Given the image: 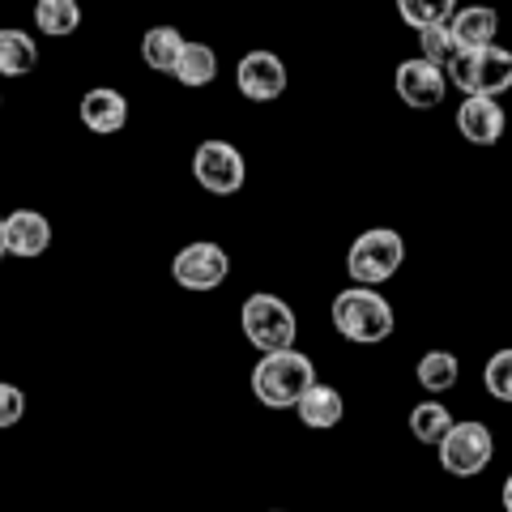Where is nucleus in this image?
<instances>
[{"mask_svg":"<svg viewBox=\"0 0 512 512\" xmlns=\"http://www.w3.org/2000/svg\"><path fill=\"white\" fill-rule=\"evenodd\" d=\"M316 384V363L303 350L261 355L252 367V393L265 410H295Z\"/></svg>","mask_w":512,"mask_h":512,"instance_id":"nucleus-1","label":"nucleus"},{"mask_svg":"<svg viewBox=\"0 0 512 512\" xmlns=\"http://www.w3.org/2000/svg\"><path fill=\"white\" fill-rule=\"evenodd\" d=\"M329 316H333V329L355 346H380L384 338H393V329H397L393 303L380 291H367V286L338 291L329 303Z\"/></svg>","mask_w":512,"mask_h":512,"instance_id":"nucleus-2","label":"nucleus"},{"mask_svg":"<svg viewBox=\"0 0 512 512\" xmlns=\"http://www.w3.org/2000/svg\"><path fill=\"white\" fill-rule=\"evenodd\" d=\"M448 86H457L466 99H495L512 90V52L508 47H483V52H453L444 64Z\"/></svg>","mask_w":512,"mask_h":512,"instance_id":"nucleus-3","label":"nucleus"},{"mask_svg":"<svg viewBox=\"0 0 512 512\" xmlns=\"http://www.w3.org/2000/svg\"><path fill=\"white\" fill-rule=\"evenodd\" d=\"M239 329H244V338L261 350V355H278V350H295L299 316L286 299L256 291L244 299V308H239Z\"/></svg>","mask_w":512,"mask_h":512,"instance_id":"nucleus-4","label":"nucleus"},{"mask_svg":"<svg viewBox=\"0 0 512 512\" xmlns=\"http://www.w3.org/2000/svg\"><path fill=\"white\" fill-rule=\"evenodd\" d=\"M406 265V239L389 231V227H372V231H363L355 244H350L346 252V274L355 286H380V282H389L397 269Z\"/></svg>","mask_w":512,"mask_h":512,"instance_id":"nucleus-5","label":"nucleus"},{"mask_svg":"<svg viewBox=\"0 0 512 512\" xmlns=\"http://www.w3.org/2000/svg\"><path fill=\"white\" fill-rule=\"evenodd\" d=\"M436 453H440L444 474H453V478H478V474L491 466V457H495V436H491L487 423L466 419V423H453V431L444 436V444L436 448Z\"/></svg>","mask_w":512,"mask_h":512,"instance_id":"nucleus-6","label":"nucleus"},{"mask_svg":"<svg viewBox=\"0 0 512 512\" xmlns=\"http://www.w3.org/2000/svg\"><path fill=\"white\" fill-rule=\"evenodd\" d=\"M192 180L210 192V197H235L248 180V163H244V154H239V146H231V141H222V137H210L192 154Z\"/></svg>","mask_w":512,"mask_h":512,"instance_id":"nucleus-7","label":"nucleus"},{"mask_svg":"<svg viewBox=\"0 0 512 512\" xmlns=\"http://www.w3.org/2000/svg\"><path fill=\"white\" fill-rule=\"evenodd\" d=\"M171 278L184 291H218L231 278V256L214 239H197V244H184L171 256Z\"/></svg>","mask_w":512,"mask_h":512,"instance_id":"nucleus-8","label":"nucleus"},{"mask_svg":"<svg viewBox=\"0 0 512 512\" xmlns=\"http://www.w3.org/2000/svg\"><path fill=\"white\" fill-rule=\"evenodd\" d=\"M235 86L248 103H274L286 90V64L278 52H265V47H252V52L239 56L235 64Z\"/></svg>","mask_w":512,"mask_h":512,"instance_id":"nucleus-9","label":"nucleus"},{"mask_svg":"<svg viewBox=\"0 0 512 512\" xmlns=\"http://www.w3.org/2000/svg\"><path fill=\"white\" fill-rule=\"evenodd\" d=\"M393 86H397V99H402L406 107H414V111H431V107H440V103H444L448 77H444V69H436V64H427V60L414 56V60H402V64H397Z\"/></svg>","mask_w":512,"mask_h":512,"instance_id":"nucleus-10","label":"nucleus"},{"mask_svg":"<svg viewBox=\"0 0 512 512\" xmlns=\"http://www.w3.org/2000/svg\"><path fill=\"white\" fill-rule=\"evenodd\" d=\"M448 35H453L457 52H483V47H495L500 13L491 5H457V13L448 18Z\"/></svg>","mask_w":512,"mask_h":512,"instance_id":"nucleus-11","label":"nucleus"},{"mask_svg":"<svg viewBox=\"0 0 512 512\" xmlns=\"http://www.w3.org/2000/svg\"><path fill=\"white\" fill-rule=\"evenodd\" d=\"M5 248L18 261H35L52 248V222H47L39 210H13L5 214Z\"/></svg>","mask_w":512,"mask_h":512,"instance_id":"nucleus-12","label":"nucleus"},{"mask_svg":"<svg viewBox=\"0 0 512 512\" xmlns=\"http://www.w3.org/2000/svg\"><path fill=\"white\" fill-rule=\"evenodd\" d=\"M77 116H82V124L90 128L94 137H111V133H120V128L128 124V99L120 90H111V86H94V90L82 94Z\"/></svg>","mask_w":512,"mask_h":512,"instance_id":"nucleus-13","label":"nucleus"},{"mask_svg":"<svg viewBox=\"0 0 512 512\" xmlns=\"http://www.w3.org/2000/svg\"><path fill=\"white\" fill-rule=\"evenodd\" d=\"M508 128L504 107L495 99H461L457 107V133L470 141V146H495Z\"/></svg>","mask_w":512,"mask_h":512,"instance_id":"nucleus-14","label":"nucleus"},{"mask_svg":"<svg viewBox=\"0 0 512 512\" xmlns=\"http://www.w3.org/2000/svg\"><path fill=\"white\" fill-rule=\"evenodd\" d=\"M299 414V423L308 427V431H333L342 419H346V402H342V393L333 389V384H312V393L303 397V402L295 406Z\"/></svg>","mask_w":512,"mask_h":512,"instance_id":"nucleus-15","label":"nucleus"},{"mask_svg":"<svg viewBox=\"0 0 512 512\" xmlns=\"http://www.w3.org/2000/svg\"><path fill=\"white\" fill-rule=\"evenodd\" d=\"M184 47H188V39H184L175 26H150L146 35H141V60H146V69L175 77Z\"/></svg>","mask_w":512,"mask_h":512,"instance_id":"nucleus-16","label":"nucleus"},{"mask_svg":"<svg viewBox=\"0 0 512 512\" xmlns=\"http://www.w3.org/2000/svg\"><path fill=\"white\" fill-rule=\"evenodd\" d=\"M39 69V43L18 26L0 30V77H30Z\"/></svg>","mask_w":512,"mask_h":512,"instance_id":"nucleus-17","label":"nucleus"},{"mask_svg":"<svg viewBox=\"0 0 512 512\" xmlns=\"http://www.w3.org/2000/svg\"><path fill=\"white\" fill-rule=\"evenodd\" d=\"M218 77V52L210 43H197L188 39L184 56H180V69H175V82L188 86V90H205Z\"/></svg>","mask_w":512,"mask_h":512,"instance_id":"nucleus-18","label":"nucleus"},{"mask_svg":"<svg viewBox=\"0 0 512 512\" xmlns=\"http://www.w3.org/2000/svg\"><path fill=\"white\" fill-rule=\"evenodd\" d=\"M453 414H448V406L444 402H419L410 410V436L419 440V444H427V448H440L444 444V436L453 431Z\"/></svg>","mask_w":512,"mask_h":512,"instance_id":"nucleus-19","label":"nucleus"},{"mask_svg":"<svg viewBox=\"0 0 512 512\" xmlns=\"http://www.w3.org/2000/svg\"><path fill=\"white\" fill-rule=\"evenodd\" d=\"M414 380H419L427 393H448L461 380V363L453 350H427L419 367H414Z\"/></svg>","mask_w":512,"mask_h":512,"instance_id":"nucleus-20","label":"nucleus"},{"mask_svg":"<svg viewBox=\"0 0 512 512\" xmlns=\"http://www.w3.org/2000/svg\"><path fill=\"white\" fill-rule=\"evenodd\" d=\"M35 26L52 39H69V35H77V26H82V5H77V0H39Z\"/></svg>","mask_w":512,"mask_h":512,"instance_id":"nucleus-21","label":"nucleus"},{"mask_svg":"<svg viewBox=\"0 0 512 512\" xmlns=\"http://www.w3.org/2000/svg\"><path fill=\"white\" fill-rule=\"evenodd\" d=\"M483 389L495 397V402L512 406V346L495 350V355L483 363Z\"/></svg>","mask_w":512,"mask_h":512,"instance_id":"nucleus-22","label":"nucleus"},{"mask_svg":"<svg viewBox=\"0 0 512 512\" xmlns=\"http://www.w3.org/2000/svg\"><path fill=\"white\" fill-rule=\"evenodd\" d=\"M397 13L414 26V30H431V26H448V18L457 13L453 0H444V5H423V0H397Z\"/></svg>","mask_w":512,"mask_h":512,"instance_id":"nucleus-23","label":"nucleus"},{"mask_svg":"<svg viewBox=\"0 0 512 512\" xmlns=\"http://www.w3.org/2000/svg\"><path fill=\"white\" fill-rule=\"evenodd\" d=\"M419 60H427V64H436V69H444L448 60H453V35H448V26H431V30H419Z\"/></svg>","mask_w":512,"mask_h":512,"instance_id":"nucleus-24","label":"nucleus"},{"mask_svg":"<svg viewBox=\"0 0 512 512\" xmlns=\"http://www.w3.org/2000/svg\"><path fill=\"white\" fill-rule=\"evenodd\" d=\"M22 419H26V389L22 384L0 380V431L18 427Z\"/></svg>","mask_w":512,"mask_h":512,"instance_id":"nucleus-25","label":"nucleus"},{"mask_svg":"<svg viewBox=\"0 0 512 512\" xmlns=\"http://www.w3.org/2000/svg\"><path fill=\"white\" fill-rule=\"evenodd\" d=\"M500 500H504V512H512V474L504 478V491H500Z\"/></svg>","mask_w":512,"mask_h":512,"instance_id":"nucleus-26","label":"nucleus"},{"mask_svg":"<svg viewBox=\"0 0 512 512\" xmlns=\"http://www.w3.org/2000/svg\"><path fill=\"white\" fill-rule=\"evenodd\" d=\"M9 256V248H5V214H0V261Z\"/></svg>","mask_w":512,"mask_h":512,"instance_id":"nucleus-27","label":"nucleus"},{"mask_svg":"<svg viewBox=\"0 0 512 512\" xmlns=\"http://www.w3.org/2000/svg\"><path fill=\"white\" fill-rule=\"evenodd\" d=\"M269 512H286V508H269Z\"/></svg>","mask_w":512,"mask_h":512,"instance_id":"nucleus-28","label":"nucleus"},{"mask_svg":"<svg viewBox=\"0 0 512 512\" xmlns=\"http://www.w3.org/2000/svg\"><path fill=\"white\" fill-rule=\"evenodd\" d=\"M0 107H5V99H0Z\"/></svg>","mask_w":512,"mask_h":512,"instance_id":"nucleus-29","label":"nucleus"}]
</instances>
